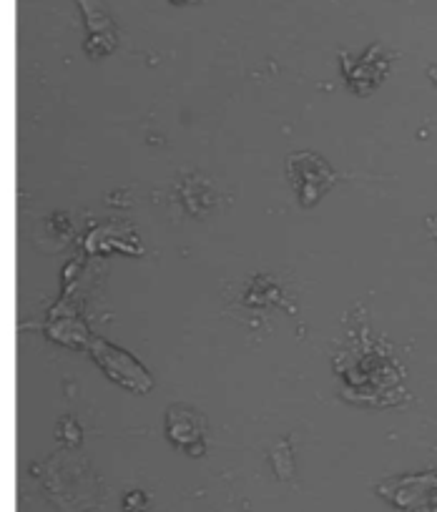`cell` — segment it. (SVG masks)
Masks as SVG:
<instances>
[{
  "label": "cell",
  "mask_w": 437,
  "mask_h": 512,
  "mask_svg": "<svg viewBox=\"0 0 437 512\" xmlns=\"http://www.w3.org/2000/svg\"><path fill=\"white\" fill-rule=\"evenodd\" d=\"M91 354L98 367L106 372V377L111 382L121 384L124 390L136 392V395H146V392L154 390V377L149 374V369L126 349L96 337L91 342Z\"/></svg>",
  "instance_id": "6da1fadb"
},
{
  "label": "cell",
  "mask_w": 437,
  "mask_h": 512,
  "mask_svg": "<svg viewBox=\"0 0 437 512\" xmlns=\"http://www.w3.org/2000/svg\"><path fill=\"white\" fill-rule=\"evenodd\" d=\"M287 169L299 194V204L304 209L317 204L322 194H327L335 186V171L317 154H307V151L292 154L287 161Z\"/></svg>",
  "instance_id": "7a4b0ae2"
},
{
  "label": "cell",
  "mask_w": 437,
  "mask_h": 512,
  "mask_svg": "<svg viewBox=\"0 0 437 512\" xmlns=\"http://www.w3.org/2000/svg\"><path fill=\"white\" fill-rule=\"evenodd\" d=\"M204 417L199 410L186 405H174L166 410V437L171 445L181 447L191 457L204 455Z\"/></svg>",
  "instance_id": "3957f363"
},
{
  "label": "cell",
  "mask_w": 437,
  "mask_h": 512,
  "mask_svg": "<svg viewBox=\"0 0 437 512\" xmlns=\"http://www.w3.org/2000/svg\"><path fill=\"white\" fill-rule=\"evenodd\" d=\"M88 26L86 51L91 58H101L116 48V23L108 16L101 0H78Z\"/></svg>",
  "instance_id": "277c9868"
},
{
  "label": "cell",
  "mask_w": 437,
  "mask_h": 512,
  "mask_svg": "<svg viewBox=\"0 0 437 512\" xmlns=\"http://www.w3.org/2000/svg\"><path fill=\"white\" fill-rule=\"evenodd\" d=\"M380 46H372L367 48V53L362 58H355L350 61V56H342V68H345V78H347V86L352 88L355 93L360 96H367L372 88L380 83V78L385 76L387 71V61L380 58Z\"/></svg>",
  "instance_id": "5b68a950"
},
{
  "label": "cell",
  "mask_w": 437,
  "mask_h": 512,
  "mask_svg": "<svg viewBox=\"0 0 437 512\" xmlns=\"http://www.w3.org/2000/svg\"><path fill=\"white\" fill-rule=\"evenodd\" d=\"M179 194H181V201H184L186 211L194 216H199V219L201 216L209 214L211 206L216 204L214 186H211L201 174L186 176L184 184L179 186Z\"/></svg>",
  "instance_id": "8992f818"
},
{
  "label": "cell",
  "mask_w": 437,
  "mask_h": 512,
  "mask_svg": "<svg viewBox=\"0 0 437 512\" xmlns=\"http://www.w3.org/2000/svg\"><path fill=\"white\" fill-rule=\"evenodd\" d=\"M171 6H196V3H204V0H169Z\"/></svg>",
  "instance_id": "52a82bcc"
}]
</instances>
